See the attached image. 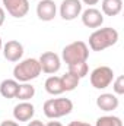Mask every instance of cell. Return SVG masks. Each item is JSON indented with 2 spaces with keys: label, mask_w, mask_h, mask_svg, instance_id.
Masks as SVG:
<instances>
[{
  "label": "cell",
  "mask_w": 124,
  "mask_h": 126,
  "mask_svg": "<svg viewBox=\"0 0 124 126\" xmlns=\"http://www.w3.org/2000/svg\"><path fill=\"white\" fill-rule=\"evenodd\" d=\"M69 72H72L73 75L79 76L80 79L85 78L89 72V67H88V63L86 62H80V63H74V64H69Z\"/></svg>",
  "instance_id": "19"
},
{
  "label": "cell",
  "mask_w": 124,
  "mask_h": 126,
  "mask_svg": "<svg viewBox=\"0 0 124 126\" xmlns=\"http://www.w3.org/2000/svg\"><path fill=\"white\" fill-rule=\"evenodd\" d=\"M95 126H123V122L118 116H101L96 119Z\"/></svg>",
  "instance_id": "20"
},
{
  "label": "cell",
  "mask_w": 124,
  "mask_h": 126,
  "mask_svg": "<svg viewBox=\"0 0 124 126\" xmlns=\"http://www.w3.org/2000/svg\"><path fill=\"white\" fill-rule=\"evenodd\" d=\"M80 15H82V24L88 28H99L104 24V15L96 7H88Z\"/></svg>",
  "instance_id": "11"
},
{
  "label": "cell",
  "mask_w": 124,
  "mask_h": 126,
  "mask_svg": "<svg viewBox=\"0 0 124 126\" xmlns=\"http://www.w3.org/2000/svg\"><path fill=\"white\" fill-rule=\"evenodd\" d=\"M1 48H3V41H1V37H0V51H1Z\"/></svg>",
  "instance_id": "28"
},
{
  "label": "cell",
  "mask_w": 124,
  "mask_h": 126,
  "mask_svg": "<svg viewBox=\"0 0 124 126\" xmlns=\"http://www.w3.org/2000/svg\"><path fill=\"white\" fill-rule=\"evenodd\" d=\"M112 90L115 95H123L124 94V76L120 75L112 81Z\"/></svg>",
  "instance_id": "21"
},
{
  "label": "cell",
  "mask_w": 124,
  "mask_h": 126,
  "mask_svg": "<svg viewBox=\"0 0 124 126\" xmlns=\"http://www.w3.org/2000/svg\"><path fill=\"white\" fill-rule=\"evenodd\" d=\"M35 114V107L29 101H21L13 107V117L18 122H29Z\"/></svg>",
  "instance_id": "12"
},
{
  "label": "cell",
  "mask_w": 124,
  "mask_h": 126,
  "mask_svg": "<svg viewBox=\"0 0 124 126\" xmlns=\"http://www.w3.org/2000/svg\"><path fill=\"white\" fill-rule=\"evenodd\" d=\"M26 126H45V125H44L41 120H31V122H29Z\"/></svg>",
  "instance_id": "26"
},
{
  "label": "cell",
  "mask_w": 124,
  "mask_h": 126,
  "mask_svg": "<svg viewBox=\"0 0 124 126\" xmlns=\"http://www.w3.org/2000/svg\"><path fill=\"white\" fill-rule=\"evenodd\" d=\"M118 31L105 27V28H96L95 31L89 35V48L93 51H102L108 47H112L118 41Z\"/></svg>",
  "instance_id": "1"
},
{
  "label": "cell",
  "mask_w": 124,
  "mask_h": 126,
  "mask_svg": "<svg viewBox=\"0 0 124 126\" xmlns=\"http://www.w3.org/2000/svg\"><path fill=\"white\" fill-rule=\"evenodd\" d=\"M3 9L13 18H24L29 12V1L28 0H1Z\"/></svg>",
  "instance_id": "7"
},
{
  "label": "cell",
  "mask_w": 124,
  "mask_h": 126,
  "mask_svg": "<svg viewBox=\"0 0 124 126\" xmlns=\"http://www.w3.org/2000/svg\"><path fill=\"white\" fill-rule=\"evenodd\" d=\"M91 85L96 90L108 88L114 81V70L110 66H98L91 72Z\"/></svg>",
  "instance_id": "5"
},
{
  "label": "cell",
  "mask_w": 124,
  "mask_h": 126,
  "mask_svg": "<svg viewBox=\"0 0 124 126\" xmlns=\"http://www.w3.org/2000/svg\"><path fill=\"white\" fill-rule=\"evenodd\" d=\"M60 79H62L63 90H64L66 93L76 90V88H77V85H79V82H80V78H79V76H76V75H73L72 72L64 73L63 76H60Z\"/></svg>",
  "instance_id": "17"
},
{
  "label": "cell",
  "mask_w": 124,
  "mask_h": 126,
  "mask_svg": "<svg viewBox=\"0 0 124 126\" xmlns=\"http://www.w3.org/2000/svg\"><path fill=\"white\" fill-rule=\"evenodd\" d=\"M67 126H91V125L86 123V122H82V120H73V122H70Z\"/></svg>",
  "instance_id": "22"
},
{
  "label": "cell",
  "mask_w": 124,
  "mask_h": 126,
  "mask_svg": "<svg viewBox=\"0 0 124 126\" xmlns=\"http://www.w3.org/2000/svg\"><path fill=\"white\" fill-rule=\"evenodd\" d=\"M4 19H6V12H4V9L0 6V27L4 24Z\"/></svg>",
  "instance_id": "23"
},
{
  "label": "cell",
  "mask_w": 124,
  "mask_h": 126,
  "mask_svg": "<svg viewBox=\"0 0 124 126\" xmlns=\"http://www.w3.org/2000/svg\"><path fill=\"white\" fill-rule=\"evenodd\" d=\"M82 1V4H88L89 7H93V4H96L99 0H80Z\"/></svg>",
  "instance_id": "25"
},
{
  "label": "cell",
  "mask_w": 124,
  "mask_h": 126,
  "mask_svg": "<svg viewBox=\"0 0 124 126\" xmlns=\"http://www.w3.org/2000/svg\"><path fill=\"white\" fill-rule=\"evenodd\" d=\"M89 57V47L83 41H73L67 44L62 51V59L66 64H74V63L86 62Z\"/></svg>",
  "instance_id": "3"
},
{
  "label": "cell",
  "mask_w": 124,
  "mask_h": 126,
  "mask_svg": "<svg viewBox=\"0 0 124 126\" xmlns=\"http://www.w3.org/2000/svg\"><path fill=\"white\" fill-rule=\"evenodd\" d=\"M102 15L117 16L123 10V0H102Z\"/></svg>",
  "instance_id": "14"
},
{
  "label": "cell",
  "mask_w": 124,
  "mask_h": 126,
  "mask_svg": "<svg viewBox=\"0 0 124 126\" xmlns=\"http://www.w3.org/2000/svg\"><path fill=\"white\" fill-rule=\"evenodd\" d=\"M45 126H63L60 122H56V119H53V122H48Z\"/></svg>",
  "instance_id": "27"
},
{
  "label": "cell",
  "mask_w": 124,
  "mask_h": 126,
  "mask_svg": "<svg viewBox=\"0 0 124 126\" xmlns=\"http://www.w3.org/2000/svg\"><path fill=\"white\" fill-rule=\"evenodd\" d=\"M44 87H45V91L51 95H60L64 93L62 85V79H60V76H56V75H51L50 78H47Z\"/></svg>",
  "instance_id": "16"
},
{
  "label": "cell",
  "mask_w": 124,
  "mask_h": 126,
  "mask_svg": "<svg viewBox=\"0 0 124 126\" xmlns=\"http://www.w3.org/2000/svg\"><path fill=\"white\" fill-rule=\"evenodd\" d=\"M38 62H39V66H41V72L48 73V75L57 73L60 70V67H62V59L54 51H45V53H42L39 56Z\"/></svg>",
  "instance_id": "6"
},
{
  "label": "cell",
  "mask_w": 124,
  "mask_h": 126,
  "mask_svg": "<svg viewBox=\"0 0 124 126\" xmlns=\"http://www.w3.org/2000/svg\"><path fill=\"white\" fill-rule=\"evenodd\" d=\"M34 95H35V88L31 84L24 82V84H19V88H18V93H16L15 98H18L21 101H29Z\"/></svg>",
  "instance_id": "18"
},
{
  "label": "cell",
  "mask_w": 124,
  "mask_h": 126,
  "mask_svg": "<svg viewBox=\"0 0 124 126\" xmlns=\"http://www.w3.org/2000/svg\"><path fill=\"white\" fill-rule=\"evenodd\" d=\"M41 75V66L38 59H25L13 67V78L18 82H29Z\"/></svg>",
  "instance_id": "2"
},
{
  "label": "cell",
  "mask_w": 124,
  "mask_h": 126,
  "mask_svg": "<svg viewBox=\"0 0 124 126\" xmlns=\"http://www.w3.org/2000/svg\"><path fill=\"white\" fill-rule=\"evenodd\" d=\"M0 126H19V123H16V122H13V120H3Z\"/></svg>",
  "instance_id": "24"
},
{
  "label": "cell",
  "mask_w": 124,
  "mask_h": 126,
  "mask_svg": "<svg viewBox=\"0 0 124 126\" xmlns=\"http://www.w3.org/2000/svg\"><path fill=\"white\" fill-rule=\"evenodd\" d=\"M42 110L48 119H60L72 113L73 103L70 98H50L44 103Z\"/></svg>",
  "instance_id": "4"
},
{
  "label": "cell",
  "mask_w": 124,
  "mask_h": 126,
  "mask_svg": "<svg viewBox=\"0 0 124 126\" xmlns=\"http://www.w3.org/2000/svg\"><path fill=\"white\" fill-rule=\"evenodd\" d=\"M56 15H57V6L54 0H39V3L37 4V16L41 21L50 22L56 18Z\"/></svg>",
  "instance_id": "10"
},
{
  "label": "cell",
  "mask_w": 124,
  "mask_h": 126,
  "mask_svg": "<svg viewBox=\"0 0 124 126\" xmlns=\"http://www.w3.org/2000/svg\"><path fill=\"white\" fill-rule=\"evenodd\" d=\"M1 51L7 62H19L24 56V46L16 40H10L6 44H3Z\"/></svg>",
  "instance_id": "9"
},
{
  "label": "cell",
  "mask_w": 124,
  "mask_h": 126,
  "mask_svg": "<svg viewBox=\"0 0 124 126\" xmlns=\"http://www.w3.org/2000/svg\"><path fill=\"white\" fill-rule=\"evenodd\" d=\"M19 88V82L16 79H4L0 84V94L4 98H15Z\"/></svg>",
  "instance_id": "15"
},
{
  "label": "cell",
  "mask_w": 124,
  "mask_h": 126,
  "mask_svg": "<svg viewBox=\"0 0 124 126\" xmlns=\"http://www.w3.org/2000/svg\"><path fill=\"white\" fill-rule=\"evenodd\" d=\"M82 6L80 0H63L60 4V16L64 21H73L80 16Z\"/></svg>",
  "instance_id": "8"
},
{
  "label": "cell",
  "mask_w": 124,
  "mask_h": 126,
  "mask_svg": "<svg viewBox=\"0 0 124 126\" xmlns=\"http://www.w3.org/2000/svg\"><path fill=\"white\" fill-rule=\"evenodd\" d=\"M120 101H118V97L115 94H111V93H104L96 98V106L102 110V111H114L117 110Z\"/></svg>",
  "instance_id": "13"
}]
</instances>
